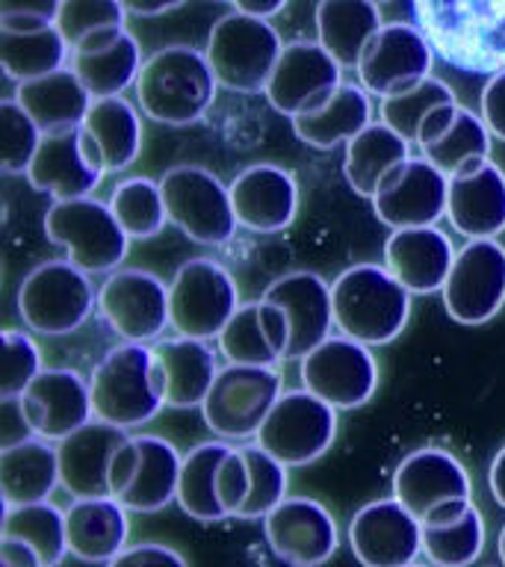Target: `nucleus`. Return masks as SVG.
Masks as SVG:
<instances>
[{"label":"nucleus","instance_id":"f257e3e1","mask_svg":"<svg viewBox=\"0 0 505 567\" xmlns=\"http://www.w3.org/2000/svg\"><path fill=\"white\" fill-rule=\"evenodd\" d=\"M437 60L473 78L505 71V0H411Z\"/></svg>","mask_w":505,"mask_h":567},{"label":"nucleus","instance_id":"f03ea898","mask_svg":"<svg viewBox=\"0 0 505 567\" xmlns=\"http://www.w3.org/2000/svg\"><path fill=\"white\" fill-rule=\"evenodd\" d=\"M136 104L151 122L186 127L202 122L216 104L219 80L207 53L189 44H168L145 60L136 80Z\"/></svg>","mask_w":505,"mask_h":567},{"label":"nucleus","instance_id":"7ed1b4c3","mask_svg":"<svg viewBox=\"0 0 505 567\" xmlns=\"http://www.w3.org/2000/svg\"><path fill=\"white\" fill-rule=\"evenodd\" d=\"M95 420L133 432L166 408V384L157 349L148 343H118L89 375Z\"/></svg>","mask_w":505,"mask_h":567},{"label":"nucleus","instance_id":"20e7f679","mask_svg":"<svg viewBox=\"0 0 505 567\" xmlns=\"http://www.w3.org/2000/svg\"><path fill=\"white\" fill-rule=\"evenodd\" d=\"M334 326L343 337L363 346H388L411 319V292L384 264H358L331 284Z\"/></svg>","mask_w":505,"mask_h":567},{"label":"nucleus","instance_id":"39448f33","mask_svg":"<svg viewBox=\"0 0 505 567\" xmlns=\"http://www.w3.org/2000/svg\"><path fill=\"white\" fill-rule=\"evenodd\" d=\"M18 317L42 337L74 334L97 308L92 275L71 260H44L24 275L16 296Z\"/></svg>","mask_w":505,"mask_h":567},{"label":"nucleus","instance_id":"423d86ee","mask_svg":"<svg viewBox=\"0 0 505 567\" xmlns=\"http://www.w3.org/2000/svg\"><path fill=\"white\" fill-rule=\"evenodd\" d=\"M44 237L65 251V260L86 275H110L122 269L131 237L115 219L110 204L86 198L53 202L44 213Z\"/></svg>","mask_w":505,"mask_h":567},{"label":"nucleus","instance_id":"0eeeda50","mask_svg":"<svg viewBox=\"0 0 505 567\" xmlns=\"http://www.w3.org/2000/svg\"><path fill=\"white\" fill-rule=\"evenodd\" d=\"M284 42L278 30L266 18L246 16V12L221 16L210 27L207 48H204L219 86L239 95L266 92V83L272 78Z\"/></svg>","mask_w":505,"mask_h":567},{"label":"nucleus","instance_id":"6e6552de","mask_svg":"<svg viewBox=\"0 0 505 567\" xmlns=\"http://www.w3.org/2000/svg\"><path fill=\"white\" fill-rule=\"evenodd\" d=\"M284 393L281 372L275 367H221L210 393L202 402L204 425L219 441L251 443L260 425Z\"/></svg>","mask_w":505,"mask_h":567},{"label":"nucleus","instance_id":"1a4fd4ad","mask_svg":"<svg viewBox=\"0 0 505 567\" xmlns=\"http://www.w3.org/2000/svg\"><path fill=\"white\" fill-rule=\"evenodd\" d=\"M184 455L159 434H131L110 467V496L131 514L163 512L177 503Z\"/></svg>","mask_w":505,"mask_h":567},{"label":"nucleus","instance_id":"9d476101","mask_svg":"<svg viewBox=\"0 0 505 567\" xmlns=\"http://www.w3.org/2000/svg\"><path fill=\"white\" fill-rule=\"evenodd\" d=\"M168 221L198 246H228L239 221L230 202V186L204 166H175L159 177Z\"/></svg>","mask_w":505,"mask_h":567},{"label":"nucleus","instance_id":"9b49d317","mask_svg":"<svg viewBox=\"0 0 505 567\" xmlns=\"http://www.w3.org/2000/svg\"><path fill=\"white\" fill-rule=\"evenodd\" d=\"M237 308V281L225 266L210 257H193L177 266L168 284V310L177 334L213 340L221 334Z\"/></svg>","mask_w":505,"mask_h":567},{"label":"nucleus","instance_id":"f8f14e48","mask_svg":"<svg viewBox=\"0 0 505 567\" xmlns=\"http://www.w3.org/2000/svg\"><path fill=\"white\" fill-rule=\"evenodd\" d=\"M337 441V408L310 390H284L266 416L257 441L287 467H308Z\"/></svg>","mask_w":505,"mask_h":567},{"label":"nucleus","instance_id":"ddd939ff","mask_svg":"<svg viewBox=\"0 0 505 567\" xmlns=\"http://www.w3.org/2000/svg\"><path fill=\"white\" fill-rule=\"evenodd\" d=\"M97 313L122 343H157L172 326L168 284L148 269H115L97 287Z\"/></svg>","mask_w":505,"mask_h":567},{"label":"nucleus","instance_id":"4468645a","mask_svg":"<svg viewBox=\"0 0 505 567\" xmlns=\"http://www.w3.org/2000/svg\"><path fill=\"white\" fill-rule=\"evenodd\" d=\"M305 390L337 411L363 408L379 390V363L370 346L352 337H328L326 343L299 361Z\"/></svg>","mask_w":505,"mask_h":567},{"label":"nucleus","instance_id":"2eb2a0df","mask_svg":"<svg viewBox=\"0 0 505 567\" xmlns=\"http://www.w3.org/2000/svg\"><path fill=\"white\" fill-rule=\"evenodd\" d=\"M340 86H343V65L317 39H296L284 44L264 95L278 113L292 122L299 115L322 110Z\"/></svg>","mask_w":505,"mask_h":567},{"label":"nucleus","instance_id":"dca6fc26","mask_svg":"<svg viewBox=\"0 0 505 567\" xmlns=\"http://www.w3.org/2000/svg\"><path fill=\"white\" fill-rule=\"evenodd\" d=\"M505 305V246L467 239L443 284V308L458 326H485Z\"/></svg>","mask_w":505,"mask_h":567},{"label":"nucleus","instance_id":"f3484780","mask_svg":"<svg viewBox=\"0 0 505 567\" xmlns=\"http://www.w3.org/2000/svg\"><path fill=\"white\" fill-rule=\"evenodd\" d=\"M434 51L416 24L390 21L372 35L358 60V83L379 101L402 95L432 78Z\"/></svg>","mask_w":505,"mask_h":567},{"label":"nucleus","instance_id":"a211bd4d","mask_svg":"<svg viewBox=\"0 0 505 567\" xmlns=\"http://www.w3.org/2000/svg\"><path fill=\"white\" fill-rule=\"evenodd\" d=\"M269 549L287 567H322L340 549V529L331 508L310 496H287L264 517Z\"/></svg>","mask_w":505,"mask_h":567},{"label":"nucleus","instance_id":"6ab92c4d","mask_svg":"<svg viewBox=\"0 0 505 567\" xmlns=\"http://www.w3.org/2000/svg\"><path fill=\"white\" fill-rule=\"evenodd\" d=\"M349 547L363 567H408L423 556V523L396 496L372 499L349 520Z\"/></svg>","mask_w":505,"mask_h":567},{"label":"nucleus","instance_id":"aec40b11","mask_svg":"<svg viewBox=\"0 0 505 567\" xmlns=\"http://www.w3.org/2000/svg\"><path fill=\"white\" fill-rule=\"evenodd\" d=\"M18 411H21L27 432L53 443L65 441L69 434L95 420L89 379L65 367L39 372L33 384L18 399Z\"/></svg>","mask_w":505,"mask_h":567},{"label":"nucleus","instance_id":"412c9836","mask_svg":"<svg viewBox=\"0 0 505 567\" xmlns=\"http://www.w3.org/2000/svg\"><path fill=\"white\" fill-rule=\"evenodd\" d=\"M450 177L432 159L411 157L381 184L372 213L390 230L432 228L446 216Z\"/></svg>","mask_w":505,"mask_h":567},{"label":"nucleus","instance_id":"4be33fe9","mask_svg":"<svg viewBox=\"0 0 505 567\" xmlns=\"http://www.w3.org/2000/svg\"><path fill=\"white\" fill-rule=\"evenodd\" d=\"M106 168L97 157L95 145L86 140V133L69 131L44 136L33 163L27 168V181L35 193L51 195L53 202L69 198H86L104 181Z\"/></svg>","mask_w":505,"mask_h":567},{"label":"nucleus","instance_id":"5701e85b","mask_svg":"<svg viewBox=\"0 0 505 567\" xmlns=\"http://www.w3.org/2000/svg\"><path fill=\"white\" fill-rule=\"evenodd\" d=\"M393 496L423 523L441 505L473 499V482L467 467L450 450L423 446L399 461L393 473Z\"/></svg>","mask_w":505,"mask_h":567},{"label":"nucleus","instance_id":"b1692460","mask_svg":"<svg viewBox=\"0 0 505 567\" xmlns=\"http://www.w3.org/2000/svg\"><path fill=\"white\" fill-rule=\"evenodd\" d=\"M228 186L239 228L278 234L290 228L299 216V184L290 168L255 163L243 168Z\"/></svg>","mask_w":505,"mask_h":567},{"label":"nucleus","instance_id":"393cba45","mask_svg":"<svg viewBox=\"0 0 505 567\" xmlns=\"http://www.w3.org/2000/svg\"><path fill=\"white\" fill-rule=\"evenodd\" d=\"M290 319V352L287 361H301L317 346L331 337L334 326V305H331V284L317 272L299 269L275 278L264 292Z\"/></svg>","mask_w":505,"mask_h":567},{"label":"nucleus","instance_id":"a878e982","mask_svg":"<svg viewBox=\"0 0 505 567\" xmlns=\"http://www.w3.org/2000/svg\"><path fill=\"white\" fill-rule=\"evenodd\" d=\"M455 246L446 230L432 228L393 230L384 243V266L411 296L443 292L455 264Z\"/></svg>","mask_w":505,"mask_h":567},{"label":"nucleus","instance_id":"bb28decb","mask_svg":"<svg viewBox=\"0 0 505 567\" xmlns=\"http://www.w3.org/2000/svg\"><path fill=\"white\" fill-rule=\"evenodd\" d=\"M131 434L104 420H92L65 441L56 443L60 452L62 491L74 499H95L110 496V467L118 446Z\"/></svg>","mask_w":505,"mask_h":567},{"label":"nucleus","instance_id":"cd10ccee","mask_svg":"<svg viewBox=\"0 0 505 567\" xmlns=\"http://www.w3.org/2000/svg\"><path fill=\"white\" fill-rule=\"evenodd\" d=\"M290 319L278 305L266 299L239 305L230 322L216 337L219 354L243 367H275L290 352Z\"/></svg>","mask_w":505,"mask_h":567},{"label":"nucleus","instance_id":"c85d7f7f","mask_svg":"<svg viewBox=\"0 0 505 567\" xmlns=\"http://www.w3.org/2000/svg\"><path fill=\"white\" fill-rule=\"evenodd\" d=\"M446 219L461 237L496 239L505 230V168L494 159L450 177Z\"/></svg>","mask_w":505,"mask_h":567},{"label":"nucleus","instance_id":"c756f323","mask_svg":"<svg viewBox=\"0 0 505 567\" xmlns=\"http://www.w3.org/2000/svg\"><path fill=\"white\" fill-rule=\"evenodd\" d=\"M69 553L86 565H110L131 538V512L113 496L71 499L65 508Z\"/></svg>","mask_w":505,"mask_h":567},{"label":"nucleus","instance_id":"7c9ffc66","mask_svg":"<svg viewBox=\"0 0 505 567\" xmlns=\"http://www.w3.org/2000/svg\"><path fill=\"white\" fill-rule=\"evenodd\" d=\"M60 482V452L56 443L39 434L18 437L0 452V494L3 508L33 505L51 499Z\"/></svg>","mask_w":505,"mask_h":567},{"label":"nucleus","instance_id":"2f4dec72","mask_svg":"<svg viewBox=\"0 0 505 567\" xmlns=\"http://www.w3.org/2000/svg\"><path fill=\"white\" fill-rule=\"evenodd\" d=\"M16 101L33 115L44 136L78 131L92 110V92L83 86L74 69H60L44 78L18 83Z\"/></svg>","mask_w":505,"mask_h":567},{"label":"nucleus","instance_id":"473e14b6","mask_svg":"<svg viewBox=\"0 0 505 567\" xmlns=\"http://www.w3.org/2000/svg\"><path fill=\"white\" fill-rule=\"evenodd\" d=\"M154 349H157L159 372L166 384V408H177V411L202 408L213 381L219 375V363L210 343L177 334L172 340H159Z\"/></svg>","mask_w":505,"mask_h":567},{"label":"nucleus","instance_id":"72a5a7b5","mask_svg":"<svg viewBox=\"0 0 505 567\" xmlns=\"http://www.w3.org/2000/svg\"><path fill=\"white\" fill-rule=\"evenodd\" d=\"M411 159V142L405 136H399L390 124L372 122L370 127H363L343 154V175L346 184L352 186L361 198H375L381 184L396 172L402 163Z\"/></svg>","mask_w":505,"mask_h":567},{"label":"nucleus","instance_id":"f704fd0d","mask_svg":"<svg viewBox=\"0 0 505 567\" xmlns=\"http://www.w3.org/2000/svg\"><path fill=\"white\" fill-rule=\"evenodd\" d=\"M86 140L95 145L97 157L110 172H124L140 159L142 151V115L124 95L95 97L92 110L80 124Z\"/></svg>","mask_w":505,"mask_h":567},{"label":"nucleus","instance_id":"c9c22d12","mask_svg":"<svg viewBox=\"0 0 505 567\" xmlns=\"http://www.w3.org/2000/svg\"><path fill=\"white\" fill-rule=\"evenodd\" d=\"M313 24H317V42L343 69H358L363 48L384 27V21H381V7L372 0H319Z\"/></svg>","mask_w":505,"mask_h":567},{"label":"nucleus","instance_id":"e433bc0d","mask_svg":"<svg viewBox=\"0 0 505 567\" xmlns=\"http://www.w3.org/2000/svg\"><path fill=\"white\" fill-rule=\"evenodd\" d=\"M375 122L372 118V95L361 83H343L322 110L292 118V133L308 148L334 151Z\"/></svg>","mask_w":505,"mask_h":567},{"label":"nucleus","instance_id":"4c0bfd02","mask_svg":"<svg viewBox=\"0 0 505 567\" xmlns=\"http://www.w3.org/2000/svg\"><path fill=\"white\" fill-rule=\"evenodd\" d=\"M230 446H234L230 441H204L184 455L181 482H177V505L186 517L198 523L228 520L219 503V467Z\"/></svg>","mask_w":505,"mask_h":567},{"label":"nucleus","instance_id":"58836bf2","mask_svg":"<svg viewBox=\"0 0 505 567\" xmlns=\"http://www.w3.org/2000/svg\"><path fill=\"white\" fill-rule=\"evenodd\" d=\"M142 65H145L142 48L131 33H122L115 42L97 51L71 53V69L78 71V78L92 92V97L124 95L127 89L136 86Z\"/></svg>","mask_w":505,"mask_h":567},{"label":"nucleus","instance_id":"ea45409f","mask_svg":"<svg viewBox=\"0 0 505 567\" xmlns=\"http://www.w3.org/2000/svg\"><path fill=\"white\" fill-rule=\"evenodd\" d=\"M69 56L71 48L56 24L44 27V30H30V33L0 30V65L7 71V78L16 83L69 69L65 65Z\"/></svg>","mask_w":505,"mask_h":567},{"label":"nucleus","instance_id":"a19ab883","mask_svg":"<svg viewBox=\"0 0 505 567\" xmlns=\"http://www.w3.org/2000/svg\"><path fill=\"white\" fill-rule=\"evenodd\" d=\"M491 145H494V133L487 131L482 113L458 106L450 127L420 151L425 159H432L434 166L441 168L443 175L455 177L491 159Z\"/></svg>","mask_w":505,"mask_h":567},{"label":"nucleus","instance_id":"79ce46f5","mask_svg":"<svg viewBox=\"0 0 505 567\" xmlns=\"http://www.w3.org/2000/svg\"><path fill=\"white\" fill-rule=\"evenodd\" d=\"M3 538L24 540L39 553L44 567H60L69 553V526L65 508L51 499L33 505H18L3 514Z\"/></svg>","mask_w":505,"mask_h":567},{"label":"nucleus","instance_id":"37998d69","mask_svg":"<svg viewBox=\"0 0 505 567\" xmlns=\"http://www.w3.org/2000/svg\"><path fill=\"white\" fill-rule=\"evenodd\" d=\"M127 9L122 0H62L56 27L71 53L97 51L127 33Z\"/></svg>","mask_w":505,"mask_h":567},{"label":"nucleus","instance_id":"c03bdc74","mask_svg":"<svg viewBox=\"0 0 505 567\" xmlns=\"http://www.w3.org/2000/svg\"><path fill=\"white\" fill-rule=\"evenodd\" d=\"M110 210L131 239H154L166 228L168 213L163 186L151 177H124L110 195Z\"/></svg>","mask_w":505,"mask_h":567},{"label":"nucleus","instance_id":"a18cd8bd","mask_svg":"<svg viewBox=\"0 0 505 567\" xmlns=\"http://www.w3.org/2000/svg\"><path fill=\"white\" fill-rule=\"evenodd\" d=\"M487 544L485 517L473 505L461 520L446 526H423V556L434 567H473Z\"/></svg>","mask_w":505,"mask_h":567},{"label":"nucleus","instance_id":"49530a36","mask_svg":"<svg viewBox=\"0 0 505 567\" xmlns=\"http://www.w3.org/2000/svg\"><path fill=\"white\" fill-rule=\"evenodd\" d=\"M458 97L450 89V83H443L437 78H429L423 83H416L414 89H408L402 95H390L381 101V122L390 124L399 136H405L411 145L416 142V133L423 127L429 115L443 104H455Z\"/></svg>","mask_w":505,"mask_h":567},{"label":"nucleus","instance_id":"de8ad7c7","mask_svg":"<svg viewBox=\"0 0 505 567\" xmlns=\"http://www.w3.org/2000/svg\"><path fill=\"white\" fill-rule=\"evenodd\" d=\"M243 450L251 467V491L239 512V520H264L266 514L275 512L287 499V485H290L287 470L290 467L269 455L260 443H243Z\"/></svg>","mask_w":505,"mask_h":567},{"label":"nucleus","instance_id":"09e8293b","mask_svg":"<svg viewBox=\"0 0 505 567\" xmlns=\"http://www.w3.org/2000/svg\"><path fill=\"white\" fill-rule=\"evenodd\" d=\"M0 163L7 175H27L44 133L16 97L0 101Z\"/></svg>","mask_w":505,"mask_h":567},{"label":"nucleus","instance_id":"8fccbe9b","mask_svg":"<svg viewBox=\"0 0 505 567\" xmlns=\"http://www.w3.org/2000/svg\"><path fill=\"white\" fill-rule=\"evenodd\" d=\"M42 349L24 331H3V363H0V396L3 402H18L33 379L42 372Z\"/></svg>","mask_w":505,"mask_h":567},{"label":"nucleus","instance_id":"3c124183","mask_svg":"<svg viewBox=\"0 0 505 567\" xmlns=\"http://www.w3.org/2000/svg\"><path fill=\"white\" fill-rule=\"evenodd\" d=\"M248 491H251V467H248L243 443H234L219 467V503L228 514V520H239Z\"/></svg>","mask_w":505,"mask_h":567},{"label":"nucleus","instance_id":"603ef678","mask_svg":"<svg viewBox=\"0 0 505 567\" xmlns=\"http://www.w3.org/2000/svg\"><path fill=\"white\" fill-rule=\"evenodd\" d=\"M62 0H0V30L30 33L56 24Z\"/></svg>","mask_w":505,"mask_h":567},{"label":"nucleus","instance_id":"864d4df0","mask_svg":"<svg viewBox=\"0 0 505 567\" xmlns=\"http://www.w3.org/2000/svg\"><path fill=\"white\" fill-rule=\"evenodd\" d=\"M104 567H189V561L175 547H166V544H157V540H145V544H131L127 549H122Z\"/></svg>","mask_w":505,"mask_h":567},{"label":"nucleus","instance_id":"5fc2aeb1","mask_svg":"<svg viewBox=\"0 0 505 567\" xmlns=\"http://www.w3.org/2000/svg\"><path fill=\"white\" fill-rule=\"evenodd\" d=\"M478 113L485 118L487 131L494 133V140L505 142V71L487 78L482 101H478Z\"/></svg>","mask_w":505,"mask_h":567},{"label":"nucleus","instance_id":"6e6d98bb","mask_svg":"<svg viewBox=\"0 0 505 567\" xmlns=\"http://www.w3.org/2000/svg\"><path fill=\"white\" fill-rule=\"evenodd\" d=\"M0 567H44L39 553L30 544L16 538L0 540Z\"/></svg>","mask_w":505,"mask_h":567},{"label":"nucleus","instance_id":"4d7b16f0","mask_svg":"<svg viewBox=\"0 0 505 567\" xmlns=\"http://www.w3.org/2000/svg\"><path fill=\"white\" fill-rule=\"evenodd\" d=\"M458 106H461L458 101H455V104L437 106V110H434V113L429 115V118H425V122H423V127H420V133H416L414 145L425 148L429 142L437 140V136H441V133L446 131V127H450V122H452V118H455V113H458Z\"/></svg>","mask_w":505,"mask_h":567},{"label":"nucleus","instance_id":"13d9d810","mask_svg":"<svg viewBox=\"0 0 505 567\" xmlns=\"http://www.w3.org/2000/svg\"><path fill=\"white\" fill-rule=\"evenodd\" d=\"M186 0H122V7L127 9V16L136 18H157L166 16L172 9H181Z\"/></svg>","mask_w":505,"mask_h":567},{"label":"nucleus","instance_id":"bf43d9fd","mask_svg":"<svg viewBox=\"0 0 505 567\" xmlns=\"http://www.w3.org/2000/svg\"><path fill=\"white\" fill-rule=\"evenodd\" d=\"M234 12H246V16L255 18H275L278 12H284V7L290 3V0H228Z\"/></svg>","mask_w":505,"mask_h":567},{"label":"nucleus","instance_id":"052dcab7","mask_svg":"<svg viewBox=\"0 0 505 567\" xmlns=\"http://www.w3.org/2000/svg\"><path fill=\"white\" fill-rule=\"evenodd\" d=\"M487 487H491L496 505L505 508V446L496 452L494 461H491V470H487Z\"/></svg>","mask_w":505,"mask_h":567},{"label":"nucleus","instance_id":"680f3d73","mask_svg":"<svg viewBox=\"0 0 505 567\" xmlns=\"http://www.w3.org/2000/svg\"><path fill=\"white\" fill-rule=\"evenodd\" d=\"M496 556H499V565L505 567V526L499 529V538H496Z\"/></svg>","mask_w":505,"mask_h":567},{"label":"nucleus","instance_id":"e2e57ef3","mask_svg":"<svg viewBox=\"0 0 505 567\" xmlns=\"http://www.w3.org/2000/svg\"><path fill=\"white\" fill-rule=\"evenodd\" d=\"M372 3H379V7H384V3H393V0H372Z\"/></svg>","mask_w":505,"mask_h":567},{"label":"nucleus","instance_id":"0e129e2a","mask_svg":"<svg viewBox=\"0 0 505 567\" xmlns=\"http://www.w3.org/2000/svg\"><path fill=\"white\" fill-rule=\"evenodd\" d=\"M408 567H434V565H420V561H414V565H408Z\"/></svg>","mask_w":505,"mask_h":567}]
</instances>
